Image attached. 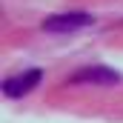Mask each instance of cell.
<instances>
[{
	"label": "cell",
	"mask_w": 123,
	"mask_h": 123,
	"mask_svg": "<svg viewBox=\"0 0 123 123\" xmlns=\"http://www.w3.org/2000/svg\"><path fill=\"white\" fill-rule=\"evenodd\" d=\"M89 23H92V14H86V12H63V14H55V17L43 20V29L52 31V34H66V31L83 29Z\"/></svg>",
	"instance_id": "1"
},
{
	"label": "cell",
	"mask_w": 123,
	"mask_h": 123,
	"mask_svg": "<svg viewBox=\"0 0 123 123\" xmlns=\"http://www.w3.org/2000/svg\"><path fill=\"white\" fill-rule=\"evenodd\" d=\"M40 77H43L40 69H29V72H23V74H14V77H9V80L3 83V94H9V97H23V94H29L31 89L40 83Z\"/></svg>",
	"instance_id": "2"
},
{
	"label": "cell",
	"mask_w": 123,
	"mask_h": 123,
	"mask_svg": "<svg viewBox=\"0 0 123 123\" xmlns=\"http://www.w3.org/2000/svg\"><path fill=\"white\" fill-rule=\"evenodd\" d=\"M117 80H120V74L106 66H86V69L74 72V77H72V83H97V86H112Z\"/></svg>",
	"instance_id": "3"
}]
</instances>
